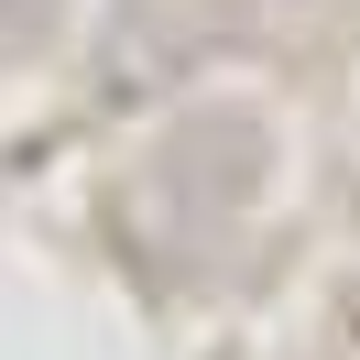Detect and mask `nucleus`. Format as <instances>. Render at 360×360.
Returning a JSON list of instances; mask_svg holds the SVG:
<instances>
[{
    "mask_svg": "<svg viewBox=\"0 0 360 360\" xmlns=\"http://www.w3.org/2000/svg\"><path fill=\"white\" fill-rule=\"evenodd\" d=\"M0 22L11 33H55V0H0Z\"/></svg>",
    "mask_w": 360,
    "mask_h": 360,
    "instance_id": "f257e3e1",
    "label": "nucleus"
}]
</instances>
